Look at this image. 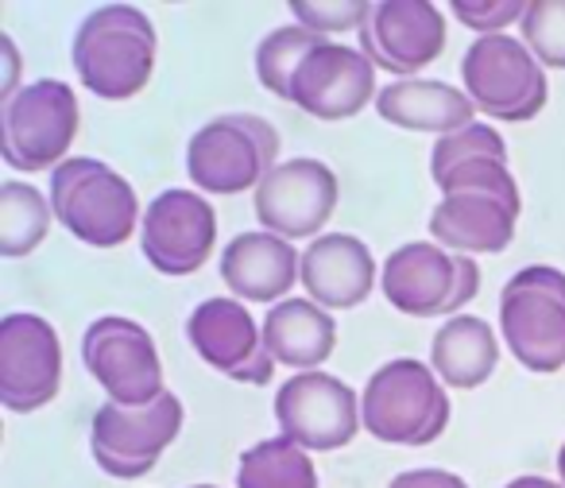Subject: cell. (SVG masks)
I'll return each mask as SVG.
<instances>
[{"label":"cell","instance_id":"1","mask_svg":"<svg viewBox=\"0 0 565 488\" xmlns=\"http://www.w3.org/2000/svg\"><path fill=\"white\" fill-rule=\"evenodd\" d=\"M159 35L136 4H102L78 24L74 35V71L78 82L102 102H128L156 74Z\"/></svg>","mask_w":565,"mask_h":488},{"label":"cell","instance_id":"2","mask_svg":"<svg viewBox=\"0 0 565 488\" xmlns=\"http://www.w3.org/2000/svg\"><path fill=\"white\" fill-rule=\"evenodd\" d=\"M361 418L364 431L387 446H430L449 426L446 384L415 357L387 361L364 384Z\"/></svg>","mask_w":565,"mask_h":488},{"label":"cell","instance_id":"3","mask_svg":"<svg viewBox=\"0 0 565 488\" xmlns=\"http://www.w3.org/2000/svg\"><path fill=\"white\" fill-rule=\"evenodd\" d=\"M51 210L71 236L94 248H117L140 225L132 182L94 156H71L51 171Z\"/></svg>","mask_w":565,"mask_h":488},{"label":"cell","instance_id":"4","mask_svg":"<svg viewBox=\"0 0 565 488\" xmlns=\"http://www.w3.org/2000/svg\"><path fill=\"white\" fill-rule=\"evenodd\" d=\"M279 167V132L256 113H225L186 144V174L205 194H244Z\"/></svg>","mask_w":565,"mask_h":488},{"label":"cell","instance_id":"5","mask_svg":"<svg viewBox=\"0 0 565 488\" xmlns=\"http://www.w3.org/2000/svg\"><path fill=\"white\" fill-rule=\"evenodd\" d=\"M500 338L526 372L565 364V272L531 264L500 291Z\"/></svg>","mask_w":565,"mask_h":488},{"label":"cell","instance_id":"6","mask_svg":"<svg viewBox=\"0 0 565 488\" xmlns=\"http://www.w3.org/2000/svg\"><path fill=\"white\" fill-rule=\"evenodd\" d=\"M461 82L477 113L503 125H523L539 117L550 97L546 66L531 55L519 35H480L461 55Z\"/></svg>","mask_w":565,"mask_h":488},{"label":"cell","instance_id":"7","mask_svg":"<svg viewBox=\"0 0 565 488\" xmlns=\"http://www.w3.org/2000/svg\"><path fill=\"white\" fill-rule=\"evenodd\" d=\"M78 136V97L66 82H28L0 105V156L12 171H55Z\"/></svg>","mask_w":565,"mask_h":488},{"label":"cell","instance_id":"8","mask_svg":"<svg viewBox=\"0 0 565 488\" xmlns=\"http://www.w3.org/2000/svg\"><path fill=\"white\" fill-rule=\"evenodd\" d=\"M380 291L399 315L457 318L480 291V268L472 256L446 253L434 241H411L395 248L380 268Z\"/></svg>","mask_w":565,"mask_h":488},{"label":"cell","instance_id":"9","mask_svg":"<svg viewBox=\"0 0 565 488\" xmlns=\"http://www.w3.org/2000/svg\"><path fill=\"white\" fill-rule=\"evenodd\" d=\"M82 364L117 407H148L163 395V361L140 322L102 315L82 333Z\"/></svg>","mask_w":565,"mask_h":488},{"label":"cell","instance_id":"10","mask_svg":"<svg viewBox=\"0 0 565 488\" xmlns=\"http://www.w3.org/2000/svg\"><path fill=\"white\" fill-rule=\"evenodd\" d=\"M275 423L282 438H291L307 454L345 449L364 426L361 395L330 372H299L275 392Z\"/></svg>","mask_w":565,"mask_h":488},{"label":"cell","instance_id":"11","mask_svg":"<svg viewBox=\"0 0 565 488\" xmlns=\"http://www.w3.org/2000/svg\"><path fill=\"white\" fill-rule=\"evenodd\" d=\"M182 431V403L174 392H163L148 407H117L105 403L94 415V431H89V449L94 462L102 465L109 477L136 480L143 473L156 469L163 449L179 438Z\"/></svg>","mask_w":565,"mask_h":488},{"label":"cell","instance_id":"12","mask_svg":"<svg viewBox=\"0 0 565 488\" xmlns=\"http://www.w3.org/2000/svg\"><path fill=\"white\" fill-rule=\"evenodd\" d=\"M338 174L322 159H282L256 187V221L282 241H318L338 210Z\"/></svg>","mask_w":565,"mask_h":488},{"label":"cell","instance_id":"13","mask_svg":"<svg viewBox=\"0 0 565 488\" xmlns=\"http://www.w3.org/2000/svg\"><path fill=\"white\" fill-rule=\"evenodd\" d=\"M63 388V346L47 318L17 315L0 318V403L17 415L47 407Z\"/></svg>","mask_w":565,"mask_h":488},{"label":"cell","instance_id":"14","mask_svg":"<svg viewBox=\"0 0 565 488\" xmlns=\"http://www.w3.org/2000/svg\"><path fill=\"white\" fill-rule=\"evenodd\" d=\"M140 248L163 276H194L217 248V213L198 190H163L140 221Z\"/></svg>","mask_w":565,"mask_h":488},{"label":"cell","instance_id":"15","mask_svg":"<svg viewBox=\"0 0 565 488\" xmlns=\"http://www.w3.org/2000/svg\"><path fill=\"white\" fill-rule=\"evenodd\" d=\"M186 338L194 353L221 376L241 384H267L275 357L264 346V326L248 315L241 299H205L186 318Z\"/></svg>","mask_w":565,"mask_h":488},{"label":"cell","instance_id":"16","mask_svg":"<svg viewBox=\"0 0 565 488\" xmlns=\"http://www.w3.org/2000/svg\"><path fill=\"white\" fill-rule=\"evenodd\" d=\"M361 51L376 71L395 78H415L423 66L446 51V17L426 0H384L372 4L369 24L361 28Z\"/></svg>","mask_w":565,"mask_h":488},{"label":"cell","instance_id":"17","mask_svg":"<svg viewBox=\"0 0 565 488\" xmlns=\"http://www.w3.org/2000/svg\"><path fill=\"white\" fill-rule=\"evenodd\" d=\"M376 66L361 47L322 43L307 55L291 86V102L318 120H345L376 105Z\"/></svg>","mask_w":565,"mask_h":488},{"label":"cell","instance_id":"18","mask_svg":"<svg viewBox=\"0 0 565 488\" xmlns=\"http://www.w3.org/2000/svg\"><path fill=\"white\" fill-rule=\"evenodd\" d=\"M302 287L307 299L318 307L333 310H353L380 287V268L372 261L369 244L353 233H322L302 248Z\"/></svg>","mask_w":565,"mask_h":488},{"label":"cell","instance_id":"19","mask_svg":"<svg viewBox=\"0 0 565 488\" xmlns=\"http://www.w3.org/2000/svg\"><path fill=\"white\" fill-rule=\"evenodd\" d=\"M221 279L241 303H271L275 307L302 279V253L267 229L241 233L221 253Z\"/></svg>","mask_w":565,"mask_h":488},{"label":"cell","instance_id":"20","mask_svg":"<svg viewBox=\"0 0 565 488\" xmlns=\"http://www.w3.org/2000/svg\"><path fill=\"white\" fill-rule=\"evenodd\" d=\"M519 213L484 194H446L430 213V236L446 253L457 256H495L515 236Z\"/></svg>","mask_w":565,"mask_h":488},{"label":"cell","instance_id":"21","mask_svg":"<svg viewBox=\"0 0 565 488\" xmlns=\"http://www.w3.org/2000/svg\"><path fill=\"white\" fill-rule=\"evenodd\" d=\"M376 113L395 128L407 132H434L441 136L461 132L477 117V105L469 102V94L449 82L434 78H395L380 89Z\"/></svg>","mask_w":565,"mask_h":488},{"label":"cell","instance_id":"22","mask_svg":"<svg viewBox=\"0 0 565 488\" xmlns=\"http://www.w3.org/2000/svg\"><path fill=\"white\" fill-rule=\"evenodd\" d=\"M264 346L275 364L318 372L338 346V322L315 299H282L264 315Z\"/></svg>","mask_w":565,"mask_h":488},{"label":"cell","instance_id":"23","mask_svg":"<svg viewBox=\"0 0 565 488\" xmlns=\"http://www.w3.org/2000/svg\"><path fill=\"white\" fill-rule=\"evenodd\" d=\"M500 364V341L495 330L477 315L446 318L430 341V369L446 388H480Z\"/></svg>","mask_w":565,"mask_h":488},{"label":"cell","instance_id":"24","mask_svg":"<svg viewBox=\"0 0 565 488\" xmlns=\"http://www.w3.org/2000/svg\"><path fill=\"white\" fill-rule=\"evenodd\" d=\"M51 218V198H43V190H35L32 182H0V256H32L47 241Z\"/></svg>","mask_w":565,"mask_h":488},{"label":"cell","instance_id":"25","mask_svg":"<svg viewBox=\"0 0 565 488\" xmlns=\"http://www.w3.org/2000/svg\"><path fill=\"white\" fill-rule=\"evenodd\" d=\"M236 488H318V469L291 438H264L241 454Z\"/></svg>","mask_w":565,"mask_h":488},{"label":"cell","instance_id":"26","mask_svg":"<svg viewBox=\"0 0 565 488\" xmlns=\"http://www.w3.org/2000/svg\"><path fill=\"white\" fill-rule=\"evenodd\" d=\"M330 43L326 35L310 32L302 24H282L275 32H267L256 47V78L264 89H271L275 97L282 102H291V86H295V74L299 66L307 63V55L315 47Z\"/></svg>","mask_w":565,"mask_h":488},{"label":"cell","instance_id":"27","mask_svg":"<svg viewBox=\"0 0 565 488\" xmlns=\"http://www.w3.org/2000/svg\"><path fill=\"white\" fill-rule=\"evenodd\" d=\"M477 159H495V163H508V140L500 136V128L484 125V120H472L461 132H449L434 144L430 151V179L441 182L449 171L465 163H477Z\"/></svg>","mask_w":565,"mask_h":488},{"label":"cell","instance_id":"28","mask_svg":"<svg viewBox=\"0 0 565 488\" xmlns=\"http://www.w3.org/2000/svg\"><path fill=\"white\" fill-rule=\"evenodd\" d=\"M519 40L546 71H565V0H534L519 24Z\"/></svg>","mask_w":565,"mask_h":488},{"label":"cell","instance_id":"29","mask_svg":"<svg viewBox=\"0 0 565 488\" xmlns=\"http://www.w3.org/2000/svg\"><path fill=\"white\" fill-rule=\"evenodd\" d=\"M441 198L446 194H484L495 202L511 205V210H523V194H519L515 174L508 171V163H495V159H477V163H465L457 171H449L438 182Z\"/></svg>","mask_w":565,"mask_h":488},{"label":"cell","instance_id":"30","mask_svg":"<svg viewBox=\"0 0 565 488\" xmlns=\"http://www.w3.org/2000/svg\"><path fill=\"white\" fill-rule=\"evenodd\" d=\"M291 12H295V24L310 28V32L318 35H338V32H361L364 24H369L372 17V4H364V0H345V4H330V0H291Z\"/></svg>","mask_w":565,"mask_h":488},{"label":"cell","instance_id":"31","mask_svg":"<svg viewBox=\"0 0 565 488\" xmlns=\"http://www.w3.org/2000/svg\"><path fill=\"white\" fill-rule=\"evenodd\" d=\"M454 17L480 40V35H503V28L523 24L526 4L523 0H454Z\"/></svg>","mask_w":565,"mask_h":488},{"label":"cell","instance_id":"32","mask_svg":"<svg viewBox=\"0 0 565 488\" xmlns=\"http://www.w3.org/2000/svg\"><path fill=\"white\" fill-rule=\"evenodd\" d=\"M387 488H469L465 485L457 473H449V469H407V473H399V477L392 480Z\"/></svg>","mask_w":565,"mask_h":488},{"label":"cell","instance_id":"33","mask_svg":"<svg viewBox=\"0 0 565 488\" xmlns=\"http://www.w3.org/2000/svg\"><path fill=\"white\" fill-rule=\"evenodd\" d=\"M0 66H4V78H0V94H4V102L9 97H17L20 89V51L17 43H12V35L0 32Z\"/></svg>","mask_w":565,"mask_h":488},{"label":"cell","instance_id":"34","mask_svg":"<svg viewBox=\"0 0 565 488\" xmlns=\"http://www.w3.org/2000/svg\"><path fill=\"white\" fill-rule=\"evenodd\" d=\"M503 488H565L562 480H550V477H515L511 485Z\"/></svg>","mask_w":565,"mask_h":488},{"label":"cell","instance_id":"35","mask_svg":"<svg viewBox=\"0 0 565 488\" xmlns=\"http://www.w3.org/2000/svg\"><path fill=\"white\" fill-rule=\"evenodd\" d=\"M557 477H562V485H565V446L557 449Z\"/></svg>","mask_w":565,"mask_h":488},{"label":"cell","instance_id":"36","mask_svg":"<svg viewBox=\"0 0 565 488\" xmlns=\"http://www.w3.org/2000/svg\"><path fill=\"white\" fill-rule=\"evenodd\" d=\"M190 488H217V485H190Z\"/></svg>","mask_w":565,"mask_h":488}]
</instances>
